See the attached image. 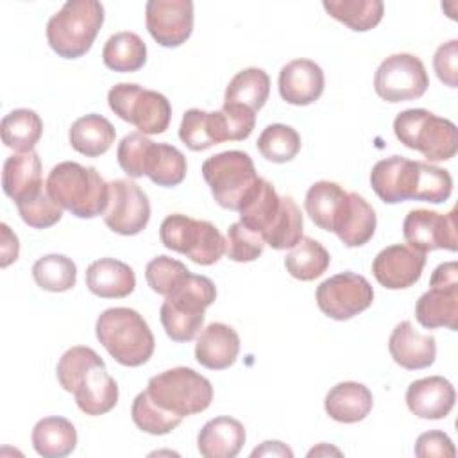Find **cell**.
Wrapping results in <instances>:
<instances>
[{
  "mask_svg": "<svg viewBox=\"0 0 458 458\" xmlns=\"http://www.w3.org/2000/svg\"><path fill=\"white\" fill-rule=\"evenodd\" d=\"M145 23L156 43L166 48L182 45L193 30L191 0H148Z\"/></svg>",
  "mask_w": 458,
  "mask_h": 458,
  "instance_id": "obj_16",
  "label": "cell"
},
{
  "mask_svg": "<svg viewBox=\"0 0 458 458\" xmlns=\"http://www.w3.org/2000/svg\"><path fill=\"white\" fill-rule=\"evenodd\" d=\"M179 138L193 152L229 141L222 111L208 113L197 107L188 109L179 125Z\"/></svg>",
  "mask_w": 458,
  "mask_h": 458,
  "instance_id": "obj_27",
  "label": "cell"
},
{
  "mask_svg": "<svg viewBox=\"0 0 458 458\" xmlns=\"http://www.w3.org/2000/svg\"><path fill=\"white\" fill-rule=\"evenodd\" d=\"M437 77L449 88L458 86V41L451 39L440 45L433 55Z\"/></svg>",
  "mask_w": 458,
  "mask_h": 458,
  "instance_id": "obj_48",
  "label": "cell"
},
{
  "mask_svg": "<svg viewBox=\"0 0 458 458\" xmlns=\"http://www.w3.org/2000/svg\"><path fill=\"white\" fill-rule=\"evenodd\" d=\"M370 186L385 204L404 200L442 204L451 197L453 177L431 163L392 156L372 166Z\"/></svg>",
  "mask_w": 458,
  "mask_h": 458,
  "instance_id": "obj_1",
  "label": "cell"
},
{
  "mask_svg": "<svg viewBox=\"0 0 458 458\" xmlns=\"http://www.w3.org/2000/svg\"><path fill=\"white\" fill-rule=\"evenodd\" d=\"M318 310L335 320H349L370 308L374 290L370 283L354 272H340L322 281L315 293Z\"/></svg>",
  "mask_w": 458,
  "mask_h": 458,
  "instance_id": "obj_13",
  "label": "cell"
},
{
  "mask_svg": "<svg viewBox=\"0 0 458 458\" xmlns=\"http://www.w3.org/2000/svg\"><path fill=\"white\" fill-rule=\"evenodd\" d=\"M150 220V202L147 193L129 179L109 182V202L104 211L106 225L122 236L141 233Z\"/></svg>",
  "mask_w": 458,
  "mask_h": 458,
  "instance_id": "obj_14",
  "label": "cell"
},
{
  "mask_svg": "<svg viewBox=\"0 0 458 458\" xmlns=\"http://www.w3.org/2000/svg\"><path fill=\"white\" fill-rule=\"evenodd\" d=\"M186 157L184 154L168 143H152L145 165V175L157 186L172 188L186 177Z\"/></svg>",
  "mask_w": 458,
  "mask_h": 458,
  "instance_id": "obj_36",
  "label": "cell"
},
{
  "mask_svg": "<svg viewBox=\"0 0 458 458\" xmlns=\"http://www.w3.org/2000/svg\"><path fill=\"white\" fill-rule=\"evenodd\" d=\"M161 243L188 256L197 265H213L225 254V238L208 220H195L182 213L168 215L159 225Z\"/></svg>",
  "mask_w": 458,
  "mask_h": 458,
  "instance_id": "obj_9",
  "label": "cell"
},
{
  "mask_svg": "<svg viewBox=\"0 0 458 458\" xmlns=\"http://www.w3.org/2000/svg\"><path fill=\"white\" fill-rule=\"evenodd\" d=\"M376 225L377 218L374 208L361 195L351 191L335 222L333 233L345 247H361L374 236Z\"/></svg>",
  "mask_w": 458,
  "mask_h": 458,
  "instance_id": "obj_24",
  "label": "cell"
},
{
  "mask_svg": "<svg viewBox=\"0 0 458 458\" xmlns=\"http://www.w3.org/2000/svg\"><path fill=\"white\" fill-rule=\"evenodd\" d=\"M279 208L281 197L277 195L276 188L261 177L258 186L240 209V222L247 225L250 231L261 234L265 240V234L268 233L272 222L276 220Z\"/></svg>",
  "mask_w": 458,
  "mask_h": 458,
  "instance_id": "obj_33",
  "label": "cell"
},
{
  "mask_svg": "<svg viewBox=\"0 0 458 458\" xmlns=\"http://www.w3.org/2000/svg\"><path fill=\"white\" fill-rule=\"evenodd\" d=\"M322 5L331 18L356 32L374 29L385 13L381 0H324Z\"/></svg>",
  "mask_w": 458,
  "mask_h": 458,
  "instance_id": "obj_38",
  "label": "cell"
},
{
  "mask_svg": "<svg viewBox=\"0 0 458 458\" xmlns=\"http://www.w3.org/2000/svg\"><path fill=\"white\" fill-rule=\"evenodd\" d=\"M415 456L419 458H454L456 456V449L453 440L438 429L433 431H426L422 435H419L417 442H415Z\"/></svg>",
  "mask_w": 458,
  "mask_h": 458,
  "instance_id": "obj_49",
  "label": "cell"
},
{
  "mask_svg": "<svg viewBox=\"0 0 458 458\" xmlns=\"http://www.w3.org/2000/svg\"><path fill=\"white\" fill-rule=\"evenodd\" d=\"M107 104L118 118L132 123L141 134H161L170 125L172 106L159 91L120 82L109 89Z\"/></svg>",
  "mask_w": 458,
  "mask_h": 458,
  "instance_id": "obj_10",
  "label": "cell"
},
{
  "mask_svg": "<svg viewBox=\"0 0 458 458\" xmlns=\"http://www.w3.org/2000/svg\"><path fill=\"white\" fill-rule=\"evenodd\" d=\"M347 195L349 193L336 182L317 181L310 186L306 193V199H304L306 213L310 215L315 225L333 233L335 222L347 202Z\"/></svg>",
  "mask_w": 458,
  "mask_h": 458,
  "instance_id": "obj_31",
  "label": "cell"
},
{
  "mask_svg": "<svg viewBox=\"0 0 458 458\" xmlns=\"http://www.w3.org/2000/svg\"><path fill=\"white\" fill-rule=\"evenodd\" d=\"M95 333L111 358L123 367H140L154 354V335L132 308L104 310L97 318Z\"/></svg>",
  "mask_w": 458,
  "mask_h": 458,
  "instance_id": "obj_4",
  "label": "cell"
},
{
  "mask_svg": "<svg viewBox=\"0 0 458 458\" xmlns=\"http://www.w3.org/2000/svg\"><path fill=\"white\" fill-rule=\"evenodd\" d=\"M270 95V77L261 68H245L240 70L227 84L224 104H236L250 109L252 113L259 111Z\"/></svg>",
  "mask_w": 458,
  "mask_h": 458,
  "instance_id": "obj_32",
  "label": "cell"
},
{
  "mask_svg": "<svg viewBox=\"0 0 458 458\" xmlns=\"http://www.w3.org/2000/svg\"><path fill=\"white\" fill-rule=\"evenodd\" d=\"M102 61L113 72H138L147 63V45L136 32H116L106 41Z\"/></svg>",
  "mask_w": 458,
  "mask_h": 458,
  "instance_id": "obj_34",
  "label": "cell"
},
{
  "mask_svg": "<svg viewBox=\"0 0 458 458\" xmlns=\"http://www.w3.org/2000/svg\"><path fill=\"white\" fill-rule=\"evenodd\" d=\"M456 392L449 379L429 376L415 379L406 390V406L419 419L438 420L445 419L454 408Z\"/></svg>",
  "mask_w": 458,
  "mask_h": 458,
  "instance_id": "obj_18",
  "label": "cell"
},
{
  "mask_svg": "<svg viewBox=\"0 0 458 458\" xmlns=\"http://www.w3.org/2000/svg\"><path fill=\"white\" fill-rule=\"evenodd\" d=\"M324 72L311 59H293L279 72V95L292 106H310L324 93Z\"/></svg>",
  "mask_w": 458,
  "mask_h": 458,
  "instance_id": "obj_19",
  "label": "cell"
},
{
  "mask_svg": "<svg viewBox=\"0 0 458 458\" xmlns=\"http://www.w3.org/2000/svg\"><path fill=\"white\" fill-rule=\"evenodd\" d=\"M326 454H336V456H342V451L340 449H336V447H333V445H329V444H318L317 447H313L310 453H308V456L311 458V456H326Z\"/></svg>",
  "mask_w": 458,
  "mask_h": 458,
  "instance_id": "obj_52",
  "label": "cell"
},
{
  "mask_svg": "<svg viewBox=\"0 0 458 458\" xmlns=\"http://www.w3.org/2000/svg\"><path fill=\"white\" fill-rule=\"evenodd\" d=\"M429 86L422 61L411 54H392L376 70L374 89L386 102L420 98Z\"/></svg>",
  "mask_w": 458,
  "mask_h": 458,
  "instance_id": "obj_12",
  "label": "cell"
},
{
  "mask_svg": "<svg viewBox=\"0 0 458 458\" xmlns=\"http://www.w3.org/2000/svg\"><path fill=\"white\" fill-rule=\"evenodd\" d=\"M216 299V286L206 276L188 274L166 297L161 304L163 308L186 315L190 318L204 320V311Z\"/></svg>",
  "mask_w": 458,
  "mask_h": 458,
  "instance_id": "obj_26",
  "label": "cell"
},
{
  "mask_svg": "<svg viewBox=\"0 0 458 458\" xmlns=\"http://www.w3.org/2000/svg\"><path fill=\"white\" fill-rule=\"evenodd\" d=\"M147 394L159 408L182 419L204 411L213 401L209 379L190 367H174L152 376Z\"/></svg>",
  "mask_w": 458,
  "mask_h": 458,
  "instance_id": "obj_8",
  "label": "cell"
},
{
  "mask_svg": "<svg viewBox=\"0 0 458 458\" xmlns=\"http://www.w3.org/2000/svg\"><path fill=\"white\" fill-rule=\"evenodd\" d=\"M256 147L267 161L286 163V161H292L299 154L301 136L290 125L272 123L261 131V134L256 141Z\"/></svg>",
  "mask_w": 458,
  "mask_h": 458,
  "instance_id": "obj_41",
  "label": "cell"
},
{
  "mask_svg": "<svg viewBox=\"0 0 458 458\" xmlns=\"http://www.w3.org/2000/svg\"><path fill=\"white\" fill-rule=\"evenodd\" d=\"M152 143L154 141L141 132H129L122 138L116 148V159L120 168L129 177L138 179L145 175V165H147V157Z\"/></svg>",
  "mask_w": 458,
  "mask_h": 458,
  "instance_id": "obj_45",
  "label": "cell"
},
{
  "mask_svg": "<svg viewBox=\"0 0 458 458\" xmlns=\"http://www.w3.org/2000/svg\"><path fill=\"white\" fill-rule=\"evenodd\" d=\"M116 131L113 123L97 113L77 118L68 132V140L73 150L86 157H98L106 154L114 143Z\"/></svg>",
  "mask_w": 458,
  "mask_h": 458,
  "instance_id": "obj_29",
  "label": "cell"
},
{
  "mask_svg": "<svg viewBox=\"0 0 458 458\" xmlns=\"http://www.w3.org/2000/svg\"><path fill=\"white\" fill-rule=\"evenodd\" d=\"M45 184L52 200L79 218L104 215L109 202V182L95 166H82L75 161L57 163Z\"/></svg>",
  "mask_w": 458,
  "mask_h": 458,
  "instance_id": "obj_3",
  "label": "cell"
},
{
  "mask_svg": "<svg viewBox=\"0 0 458 458\" xmlns=\"http://www.w3.org/2000/svg\"><path fill=\"white\" fill-rule=\"evenodd\" d=\"M394 132L404 147L419 150L428 163L447 161L458 152L456 125L422 107L401 111L394 120Z\"/></svg>",
  "mask_w": 458,
  "mask_h": 458,
  "instance_id": "obj_6",
  "label": "cell"
},
{
  "mask_svg": "<svg viewBox=\"0 0 458 458\" xmlns=\"http://www.w3.org/2000/svg\"><path fill=\"white\" fill-rule=\"evenodd\" d=\"M59 385L73 394L79 410L97 417L111 411L118 403V385L107 374L104 360L86 345L68 349L57 361Z\"/></svg>",
  "mask_w": 458,
  "mask_h": 458,
  "instance_id": "obj_2",
  "label": "cell"
},
{
  "mask_svg": "<svg viewBox=\"0 0 458 458\" xmlns=\"http://www.w3.org/2000/svg\"><path fill=\"white\" fill-rule=\"evenodd\" d=\"M190 270L179 259L168 256H157L147 263L145 279L152 292L159 295H168L186 276Z\"/></svg>",
  "mask_w": 458,
  "mask_h": 458,
  "instance_id": "obj_44",
  "label": "cell"
},
{
  "mask_svg": "<svg viewBox=\"0 0 458 458\" xmlns=\"http://www.w3.org/2000/svg\"><path fill=\"white\" fill-rule=\"evenodd\" d=\"M21 220L34 229H48L55 225L63 216V208L52 200L47 188L36 197L16 204Z\"/></svg>",
  "mask_w": 458,
  "mask_h": 458,
  "instance_id": "obj_46",
  "label": "cell"
},
{
  "mask_svg": "<svg viewBox=\"0 0 458 458\" xmlns=\"http://www.w3.org/2000/svg\"><path fill=\"white\" fill-rule=\"evenodd\" d=\"M104 23V5L97 0H68L47 23L50 48L64 59L89 52Z\"/></svg>",
  "mask_w": 458,
  "mask_h": 458,
  "instance_id": "obj_5",
  "label": "cell"
},
{
  "mask_svg": "<svg viewBox=\"0 0 458 458\" xmlns=\"http://www.w3.org/2000/svg\"><path fill=\"white\" fill-rule=\"evenodd\" d=\"M252 458L256 456H288L292 458L293 456V451L290 447H286L283 442L279 440H265L259 447H256L252 453H250Z\"/></svg>",
  "mask_w": 458,
  "mask_h": 458,
  "instance_id": "obj_51",
  "label": "cell"
},
{
  "mask_svg": "<svg viewBox=\"0 0 458 458\" xmlns=\"http://www.w3.org/2000/svg\"><path fill=\"white\" fill-rule=\"evenodd\" d=\"M4 193L20 204L47 188L43 184V165L38 152H20L5 159L2 170Z\"/></svg>",
  "mask_w": 458,
  "mask_h": 458,
  "instance_id": "obj_20",
  "label": "cell"
},
{
  "mask_svg": "<svg viewBox=\"0 0 458 458\" xmlns=\"http://www.w3.org/2000/svg\"><path fill=\"white\" fill-rule=\"evenodd\" d=\"M20 243L7 224H0V267L5 268L18 259Z\"/></svg>",
  "mask_w": 458,
  "mask_h": 458,
  "instance_id": "obj_50",
  "label": "cell"
},
{
  "mask_svg": "<svg viewBox=\"0 0 458 458\" xmlns=\"http://www.w3.org/2000/svg\"><path fill=\"white\" fill-rule=\"evenodd\" d=\"M426 254L404 243L385 247L372 261L376 281L388 290H403L413 286L424 270Z\"/></svg>",
  "mask_w": 458,
  "mask_h": 458,
  "instance_id": "obj_17",
  "label": "cell"
},
{
  "mask_svg": "<svg viewBox=\"0 0 458 458\" xmlns=\"http://www.w3.org/2000/svg\"><path fill=\"white\" fill-rule=\"evenodd\" d=\"M88 290L102 299H123L134 292V270L114 258H100L86 268Z\"/></svg>",
  "mask_w": 458,
  "mask_h": 458,
  "instance_id": "obj_23",
  "label": "cell"
},
{
  "mask_svg": "<svg viewBox=\"0 0 458 458\" xmlns=\"http://www.w3.org/2000/svg\"><path fill=\"white\" fill-rule=\"evenodd\" d=\"M131 417L134 420V424L148 433V435H166L172 429H175L182 417L174 415L163 408H159L147 394V390L140 392L131 406Z\"/></svg>",
  "mask_w": 458,
  "mask_h": 458,
  "instance_id": "obj_42",
  "label": "cell"
},
{
  "mask_svg": "<svg viewBox=\"0 0 458 458\" xmlns=\"http://www.w3.org/2000/svg\"><path fill=\"white\" fill-rule=\"evenodd\" d=\"M2 141L5 147L20 152H32L43 134V120L32 109H14L2 118Z\"/></svg>",
  "mask_w": 458,
  "mask_h": 458,
  "instance_id": "obj_35",
  "label": "cell"
},
{
  "mask_svg": "<svg viewBox=\"0 0 458 458\" xmlns=\"http://www.w3.org/2000/svg\"><path fill=\"white\" fill-rule=\"evenodd\" d=\"M245 444V428L233 417L208 420L197 437V449L204 458H234Z\"/></svg>",
  "mask_w": 458,
  "mask_h": 458,
  "instance_id": "obj_25",
  "label": "cell"
},
{
  "mask_svg": "<svg viewBox=\"0 0 458 458\" xmlns=\"http://www.w3.org/2000/svg\"><path fill=\"white\" fill-rule=\"evenodd\" d=\"M32 445L43 458H64L77 445L75 426L64 417H45L32 429Z\"/></svg>",
  "mask_w": 458,
  "mask_h": 458,
  "instance_id": "obj_30",
  "label": "cell"
},
{
  "mask_svg": "<svg viewBox=\"0 0 458 458\" xmlns=\"http://www.w3.org/2000/svg\"><path fill=\"white\" fill-rule=\"evenodd\" d=\"M32 277L41 290L68 292L77 283V267L64 254H47L32 265Z\"/></svg>",
  "mask_w": 458,
  "mask_h": 458,
  "instance_id": "obj_39",
  "label": "cell"
},
{
  "mask_svg": "<svg viewBox=\"0 0 458 458\" xmlns=\"http://www.w3.org/2000/svg\"><path fill=\"white\" fill-rule=\"evenodd\" d=\"M415 318L426 329H458V265L456 261L440 263L415 304Z\"/></svg>",
  "mask_w": 458,
  "mask_h": 458,
  "instance_id": "obj_11",
  "label": "cell"
},
{
  "mask_svg": "<svg viewBox=\"0 0 458 458\" xmlns=\"http://www.w3.org/2000/svg\"><path fill=\"white\" fill-rule=\"evenodd\" d=\"M372 404V392L358 381H344L335 385L324 399L326 413L333 420L344 424L363 420L370 413Z\"/></svg>",
  "mask_w": 458,
  "mask_h": 458,
  "instance_id": "obj_28",
  "label": "cell"
},
{
  "mask_svg": "<svg viewBox=\"0 0 458 458\" xmlns=\"http://www.w3.org/2000/svg\"><path fill=\"white\" fill-rule=\"evenodd\" d=\"M331 256L322 243L310 236H302L295 247L286 254V272L299 281H313L320 277L329 267Z\"/></svg>",
  "mask_w": 458,
  "mask_h": 458,
  "instance_id": "obj_37",
  "label": "cell"
},
{
  "mask_svg": "<svg viewBox=\"0 0 458 458\" xmlns=\"http://www.w3.org/2000/svg\"><path fill=\"white\" fill-rule=\"evenodd\" d=\"M265 240L261 234L250 231L242 222H234L227 229L225 254L236 263H249L258 259L265 250Z\"/></svg>",
  "mask_w": 458,
  "mask_h": 458,
  "instance_id": "obj_43",
  "label": "cell"
},
{
  "mask_svg": "<svg viewBox=\"0 0 458 458\" xmlns=\"http://www.w3.org/2000/svg\"><path fill=\"white\" fill-rule=\"evenodd\" d=\"M202 177L220 208L240 211L259 182L252 157L242 150H225L202 163Z\"/></svg>",
  "mask_w": 458,
  "mask_h": 458,
  "instance_id": "obj_7",
  "label": "cell"
},
{
  "mask_svg": "<svg viewBox=\"0 0 458 458\" xmlns=\"http://www.w3.org/2000/svg\"><path fill=\"white\" fill-rule=\"evenodd\" d=\"M220 111L225 120L229 141H242L252 134L256 125V113L236 104H224Z\"/></svg>",
  "mask_w": 458,
  "mask_h": 458,
  "instance_id": "obj_47",
  "label": "cell"
},
{
  "mask_svg": "<svg viewBox=\"0 0 458 458\" xmlns=\"http://www.w3.org/2000/svg\"><path fill=\"white\" fill-rule=\"evenodd\" d=\"M302 213L292 197H281V208L265 234V243L276 250L292 249L302 238Z\"/></svg>",
  "mask_w": 458,
  "mask_h": 458,
  "instance_id": "obj_40",
  "label": "cell"
},
{
  "mask_svg": "<svg viewBox=\"0 0 458 458\" xmlns=\"http://www.w3.org/2000/svg\"><path fill=\"white\" fill-rule=\"evenodd\" d=\"M403 236L411 249L424 254L437 249L454 252L458 249L456 208L447 215L429 209H411L403 222Z\"/></svg>",
  "mask_w": 458,
  "mask_h": 458,
  "instance_id": "obj_15",
  "label": "cell"
},
{
  "mask_svg": "<svg viewBox=\"0 0 458 458\" xmlns=\"http://www.w3.org/2000/svg\"><path fill=\"white\" fill-rule=\"evenodd\" d=\"M238 352L240 336L224 322H211L202 329L195 344V360L209 370L229 369L236 361Z\"/></svg>",
  "mask_w": 458,
  "mask_h": 458,
  "instance_id": "obj_22",
  "label": "cell"
},
{
  "mask_svg": "<svg viewBox=\"0 0 458 458\" xmlns=\"http://www.w3.org/2000/svg\"><path fill=\"white\" fill-rule=\"evenodd\" d=\"M388 351L399 367L406 370H419L433 365L437 356V340L433 335L415 331L410 320H403L394 327L388 338Z\"/></svg>",
  "mask_w": 458,
  "mask_h": 458,
  "instance_id": "obj_21",
  "label": "cell"
}]
</instances>
